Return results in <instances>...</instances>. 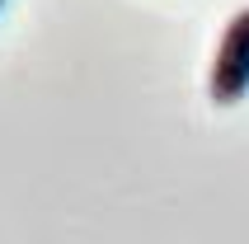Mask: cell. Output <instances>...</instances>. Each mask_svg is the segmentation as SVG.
Wrapping results in <instances>:
<instances>
[{
  "mask_svg": "<svg viewBox=\"0 0 249 244\" xmlns=\"http://www.w3.org/2000/svg\"><path fill=\"white\" fill-rule=\"evenodd\" d=\"M207 94L216 108H235L249 94V5L231 14V24L221 28L216 56L207 70Z\"/></svg>",
  "mask_w": 249,
  "mask_h": 244,
  "instance_id": "6da1fadb",
  "label": "cell"
},
{
  "mask_svg": "<svg viewBox=\"0 0 249 244\" xmlns=\"http://www.w3.org/2000/svg\"><path fill=\"white\" fill-rule=\"evenodd\" d=\"M0 10H5V0H0Z\"/></svg>",
  "mask_w": 249,
  "mask_h": 244,
  "instance_id": "7a4b0ae2",
  "label": "cell"
}]
</instances>
